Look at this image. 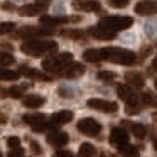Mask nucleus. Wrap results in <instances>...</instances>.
Masks as SVG:
<instances>
[{
	"instance_id": "nucleus-1",
	"label": "nucleus",
	"mask_w": 157,
	"mask_h": 157,
	"mask_svg": "<svg viewBox=\"0 0 157 157\" xmlns=\"http://www.w3.org/2000/svg\"><path fill=\"white\" fill-rule=\"evenodd\" d=\"M100 58L101 61H110L117 64H125V66H133L137 63V54L128 49L122 48H103L100 49Z\"/></svg>"
},
{
	"instance_id": "nucleus-2",
	"label": "nucleus",
	"mask_w": 157,
	"mask_h": 157,
	"mask_svg": "<svg viewBox=\"0 0 157 157\" xmlns=\"http://www.w3.org/2000/svg\"><path fill=\"white\" fill-rule=\"evenodd\" d=\"M21 51L24 54H29L32 58H41L44 54H51V52L58 51V42L54 41H37V39H32V41H25L21 46Z\"/></svg>"
},
{
	"instance_id": "nucleus-3",
	"label": "nucleus",
	"mask_w": 157,
	"mask_h": 157,
	"mask_svg": "<svg viewBox=\"0 0 157 157\" xmlns=\"http://www.w3.org/2000/svg\"><path fill=\"white\" fill-rule=\"evenodd\" d=\"M132 24H133L132 17H127V15H112V17L101 19L98 27H103L106 31H112L117 34L118 31H127L128 27H132Z\"/></svg>"
},
{
	"instance_id": "nucleus-4",
	"label": "nucleus",
	"mask_w": 157,
	"mask_h": 157,
	"mask_svg": "<svg viewBox=\"0 0 157 157\" xmlns=\"http://www.w3.org/2000/svg\"><path fill=\"white\" fill-rule=\"evenodd\" d=\"M71 61H73V54L69 51H66V52L54 54V56H51V58L44 59V61H42V69L48 71V73H59Z\"/></svg>"
},
{
	"instance_id": "nucleus-5",
	"label": "nucleus",
	"mask_w": 157,
	"mask_h": 157,
	"mask_svg": "<svg viewBox=\"0 0 157 157\" xmlns=\"http://www.w3.org/2000/svg\"><path fill=\"white\" fill-rule=\"evenodd\" d=\"M22 120H24L34 132H44V130L48 128V118H46L44 113H29V115L22 117Z\"/></svg>"
},
{
	"instance_id": "nucleus-6",
	"label": "nucleus",
	"mask_w": 157,
	"mask_h": 157,
	"mask_svg": "<svg viewBox=\"0 0 157 157\" xmlns=\"http://www.w3.org/2000/svg\"><path fill=\"white\" fill-rule=\"evenodd\" d=\"M78 130L83 133V135H88V137H95L101 132V125H100L98 120L95 118H83L78 122Z\"/></svg>"
},
{
	"instance_id": "nucleus-7",
	"label": "nucleus",
	"mask_w": 157,
	"mask_h": 157,
	"mask_svg": "<svg viewBox=\"0 0 157 157\" xmlns=\"http://www.w3.org/2000/svg\"><path fill=\"white\" fill-rule=\"evenodd\" d=\"M51 34H52L51 29L36 27V25H25V27L19 29V32H17L19 37H27L29 41H32V39H37V37H42V36H51Z\"/></svg>"
},
{
	"instance_id": "nucleus-8",
	"label": "nucleus",
	"mask_w": 157,
	"mask_h": 157,
	"mask_svg": "<svg viewBox=\"0 0 157 157\" xmlns=\"http://www.w3.org/2000/svg\"><path fill=\"white\" fill-rule=\"evenodd\" d=\"M73 117H75V113H73L71 110H61V112H56L54 115L49 118L48 128H54V130H56L58 127L69 123V122L73 120Z\"/></svg>"
},
{
	"instance_id": "nucleus-9",
	"label": "nucleus",
	"mask_w": 157,
	"mask_h": 157,
	"mask_svg": "<svg viewBox=\"0 0 157 157\" xmlns=\"http://www.w3.org/2000/svg\"><path fill=\"white\" fill-rule=\"evenodd\" d=\"M79 17H64V15H41L39 22L44 27H54V25H63L68 22H78Z\"/></svg>"
},
{
	"instance_id": "nucleus-10",
	"label": "nucleus",
	"mask_w": 157,
	"mask_h": 157,
	"mask_svg": "<svg viewBox=\"0 0 157 157\" xmlns=\"http://www.w3.org/2000/svg\"><path fill=\"white\" fill-rule=\"evenodd\" d=\"M88 106L93 110H98V112H103V113H115L118 110V105L115 101H106V100H101V98H90Z\"/></svg>"
},
{
	"instance_id": "nucleus-11",
	"label": "nucleus",
	"mask_w": 157,
	"mask_h": 157,
	"mask_svg": "<svg viewBox=\"0 0 157 157\" xmlns=\"http://www.w3.org/2000/svg\"><path fill=\"white\" fill-rule=\"evenodd\" d=\"M110 142H112V145H115L117 149L127 145V144H128V133H127V130L122 128V127H115V128L112 130V133H110Z\"/></svg>"
},
{
	"instance_id": "nucleus-12",
	"label": "nucleus",
	"mask_w": 157,
	"mask_h": 157,
	"mask_svg": "<svg viewBox=\"0 0 157 157\" xmlns=\"http://www.w3.org/2000/svg\"><path fill=\"white\" fill-rule=\"evenodd\" d=\"M83 73H85V66H83L81 63H73L71 61L69 64H66L58 75L64 76V78H78V76H81Z\"/></svg>"
},
{
	"instance_id": "nucleus-13",
	"label": "nucleus",
	"mask_w": 157,
	"mask_h": 157,
	"mask_svg": "<svg viewBox=\"0 0 157 157\" xmlns=\"http://www.w3.org/2000/svg\"><path fill=\"white\" fill-rule=\"evenodd\" d=\"M69 142V135L66 132H59V130H51L48 133V144L52 147H64Z\"/></svg>"
},
{
	"instance_id": "nucleus-14",
	"label": "nucleus",
	"mask_w": 157,
	"mask_h": 157,
	"mask_svg": "<svg viewBox=\"0 0 157 157\" xmlns=\"http://www.w3.org/2000/svg\"><path fill=\"white\" fill-rule=\"evenodd\" d=\"M48 10V4H29V5H24V7L19 9V14L22 17H32V15H39L42 12Z\"/></svg>"
},
{
	"instance_id": "nucleus-15",
	"label": "nucleus",
	"mask_w": 157,
	"mask_h": 157,
	"mask_svg": "<svg viewBox=\"0 0 157 157\" xmlns=\"http://www.w3.org/2000/svg\"><path fill=\"white\" fill-rule=\"evenodd\" d=\"M19 75H24V76H27V78H31V79H37V81H51L52 79L51 75H44V73L37 71V69H34V68H29V66H25V64L21 66Z\"/></svg>"
},
{
	"instance_id": "nucleus-16",
	"label": "nucleus",
	"mask_w": 157,
	"mask_h": 157,
	"mask_svg": "<svg viewBox=\"0 0 157 157\" xmlns=\"http://www.w3.org/2000/svg\"><path fill=\"white\" fill-rule=\"evenodd\" d=\"M73 9L81 12H98L100 4L96 0H73Z\"/></svg>"
},
{
	"instance_id": "nucleus-17",
	"label": "nucleus",
	"mask_w": 157,
	"mask_h": 157,
	"mask_svg": "<svg viewBox=\"0 0 157 157\" xmlns=\"http://www.w3.org/2000/svg\"><path fill=\"white\" fill-rule=\"evenodd\" d=\"M157 12V4L154 0H142L135 5V14L139 15H154Z\"/></svg>"
},
{
	"instance_id": "nucleus-18",
	"label": "nucleus",
	"mask_w": 157,
	"mask_h": 157,
	"mask_svg": "<svg viewBox=\"0 0 157 157\" xmlns=\"http://www.w3.org/2000/svg\"><path fill=\"white\" fill-rule=\"evenodd\" d=\"M90 34H91L95 39H98V41H112V39H115V36H117L115 32L106 31V29L98 27V25H95V27H90Z\"/></svg>"
},
{
	"instance_id": "nucleus-19",
	"label": "nucleus",
	"mask_w": 157,
	"mask_h": 157,
	"mask_svg": "<svg viewBox=\"0 0 157 157\" xmlns=\"http://www.w3.org/2000/svg\"><path fill=\"white\" fill-rule=\"evenodd\" d=\"M125 81L130 88H144V85H145L144 76L140 75V73H133V71H130L125 75Z\"/></svg>"
},
{
	"instance_id": "nucleus-20",
	"label": "nucleus",
	"mask_w": 157,
	"mask_h": 157,
	"mask_svg": "<svg viewBox=\"0 0 157 157\" xmlns=\"http://www.w3.org/2000/svg\"><path fill=\"white\" fill-rule=\"evenodd\" d=\"M22 103H24V106H27V108H39V106H42L46 103V98L41 95H27Z\"/></svg>"
},
{
	"instance_id": "nucleus-21",
	"label": "nucleus",
	"mask_w": 157,
	"mask_h": 157,
	"mask_svg": "<svg viewBox=\"0 0 157 157\" xmlns=\"http://www.w3.org/2000/svg\"><path fill=\"white\" fill-rule=\"evenodd\" d=\"M117 95H118V98H122L123 101H128L130 98L135 96V91H133V88H130L128 85H117Z\"/></svg>"
},
{
	"instance_id": "nucleus-22",
	"label": "nucleus",
	"mask_w": 157,
	"mask_h": 157,
	"mask_svg": "<svg viewBox=\"0 0 157 157\" xmlns=\"http://www.w3.org/2000/svg\"><path fill=\"white\" fill-rule=\"evenodd\" d=\"M127 103V108H125V112L128 113V115H137V113H140V108H142V103H140V98L139 96H133V98H130L128 101H125Z\"/></svg>"
},
{
	"instance_id": "nucleus-23",
	"label": "nucleus",
	"mask_w": 157,
	"mask_h": 157,
	"mask_svg": "<svg viewBox=\"0 0 157 157\" xmlns=\"http://www.w3.org/2000/svg\"><path fill=\"white\" fill-rule=\"evenodd\" d=\"M21 78L19 71H12L9 68H0V81H17Z\"/></svg>"
},
{
	"instance_id": "nucleus-24",
	"label": "nucleus",
	"mask_w": 157,
	"mask_h": 157,
	"mask_svg": "<svg viewBox=\"0 0 157 157\" xmlns=\"http://www.w3.org/2000/svg\"><path fill=\"white\" fill-rule=\"evenodd\" d=\"M120 154H122V157H140V152H139V149H137L135 145H123V147H120Z\"/></svg>"
},
{
	"instance_id": "nucleus-25",
	"label": "nucleus",
	"mask_w": 157,
	"mask_h": 157,
	"mask_svg": "<svg viewBox=\"0 0 157 157\" xmlns=\"http://www.w3.org/2000/svg\"><path fill=\"white\" fill-rule=\"evenodd\" d=\"M83 59L88 61V63L101 61V58H100V49H86V51L83 52Z\"/></svg>"
},
{
	"instance_id": "nucleus-26",
	"label": "nucleus",
	"mask_w": 157,
	"mask_h": 157,
	"mask_svg": "<svg viewBox=\"0 0 157 157\" xmlns=\"http://www.w3.org/2000/svg\"><path fill=\"white\" fill-rule=\"evenodd\" d=\"M95 154H96V149L91 144L85 142L79 145V157H95Z\"/></svg>"
},
{
	"instance_id": "nucleus-27",
	"label": "nucleus",
	"mask_w": 157,
	"mask_h": 157,
	"mask_svg": "<svg viewBox=\"0 0 157 157\" xmlns=\"http://www.w3.org/2000/svg\"><path fill=\"white\" fill-rule=\"evenodd\" d=\"M61 36L68 39H75V41H79V39L85 37V34L78 29H64V31H61Z\"/></svg>"
},
{
	"instance_id": "nucleus-28",
	"label": "nucleus",
	"mask_w": 157,
	"mask_h": 157,
	"mask_svg": "<svg viewBox=\"0 0 157 157\" xmlns=\"http://www.w3.org/2000/svg\"><path fill=\"white\" fill-rule=\"evenodd\" d=\"M130 128H132V133L137 139H144V137L147 135V128L142 123H130Z\"/></svg>"
},
{
	"instance_id": "nucleus-29",
	"label": "nucleus",
	"mask_w": 157,
	"mask_h": 157,
	"mask_svg": "<svg viewBox=\"0 0 157 157\" xmlns=\"http://www.w3.org/2000/svg\"><path fill=\"white\" fill-rule=\"evenodd\" d=\"M139 98H140V103H142V105L155 106V96H154L152 91H145L142 96H139Z\"/></svg>"
},
{
	"instance_id": "nucleus-30",
	"label": "nucleus",
	"mask_w": 157,
	"mask_h": 157,
	"mask_svg": "<svg viewBox=\"0 0 157 157\" xmlns=\"http://www.w3.org/2000/svg\"><path fill=\"white\" fill-rule=\"evenodd\" d=\"M14 56L10 52H0V68H7V66L14 64Z\"/></svg>"
},
{
	"instance_id": "nucleus-31",
	"label": "nucleus",
	"mask_w": 157,
	"mask_h": 157,
	"mask_svg": "<svg viewBox=\"0 0 157 157\" xmlns=\"http://www.w3.org/2000/svg\"><path fill=\"white\" fill-rule=\"evenodd\" d=\"M25 88H27L25 85H22V86H14V88H10V90L7 91V93H9L7 96H12V98H22Z\"/></svg>"
},
{
	"instance_id": "nucleus-32",
	"label": "nucleus",
	"mask_w": 157,
	"mask_h": 157,
	"mask_svg": "<svg viewBox=\"0 0 157 157\" xmlns=\"http://www.w3.org/2000/svg\"><path fill=\"white\" fill-rule=\"evenodd\" d=\"M115 78H117V75L113 71H100L98 73V79L103 83H112Z\"/></svg>"
},
{
	"instance_id": "nucleus-33",
	"label": "nucleus",
	"mask_w": 157,
	"mask_h": 157,
	"mask_svg": "<svg viewBox=\"0 0 157 157\" xmlns=\"http://www.w3.org/2000/svg\"><path fill=\"white\" fill-rule=\"evenodd\" d=\"M15 31V24L14 22H0V36L10 34Z\"/></svg>"
},
{
	"instance_id": "nucleus-34",
	"label": "nucleus",
	"mask_w": 157,
	"mask_h": 157,
	"mask_svg": "<svg viewBox=\"0 0 157 157\" xmlns=\"http://www.w3.org/2000/svg\"><path fill=\"white\" fill-rule=\"evenodd\" d=\"M7 145H9V149H17V147H21V139L19 137H9Z\"/></svg>"
},
{
	"instance_id": "nucleus-35",
	"label": "nucleus",
	"mask_w": 157,
	"mask_h": 157,
	"mask_svg": "<svg viewBox=\"0 0 157 157\" xmlns=\"http://www.w3.org/2000/svg\"><path fill=\"white\" fill-rule=\"evenodd\" d=\"M110 5L115 9H125L128 5V0H110Z\"/></svg>"
},
{
	"instance_id": "nucleus-36",
	"label": "nucleus",
	"mask_w": 157,
	"mask_h": 157,
	"mask_svg": "<svg viewBox=\"0 0 157 157\" xmlns=\"http://www.w3.org/2000/svg\"><path fill=\"white\" fill-rule=\"evenodd\" d=\"M9 157H24V149H22V147H17V149H10V152H9Z\"/></svg>"
},
{
	"instance_id": "nucleus-37",
	"label": "nucleus",
	"mask_w": 157,
	"mask_h": 157,
	"mask_svg": "<svg viewBox=\"0 0 157 157\" xmlns=\"http://www.w3.org/2000/svg\"><path fill=\"white\" fill-rule=\"evenodd\" d=\"M52 157H75V154L69 152V150H58Z\"/></svg>"
},
{
	"instance_id": "nucleus-38",
	"label": "nucleus",
	"mask_w": 157,
	"mask_h": 157,
	"mask_svg": "<svg viewBox=\"0 0 157 157\" xmlns=\"http://www.w3.org/2000/svg\"><path fill=\"white\" fill-rule=\"evenodd\" d=\"M31 149H32V152H34V154L42 155V149H41V145H39L37 142H31Z\"/></svg>"
},
{
	"instance_id": "nucleus-39",
	"label": "nucleus",
	"mask_w": 157,
	"mask_h": 157,
	"mask_svg": "<svg viewBox=\"0 0 157 157\" xmlns=\"http://www.w3.org/2000/svg\"><path fill=\"white\" fill-rule=\"evenodd\" d=\"M0 123H2V125H4V123H7V115H5V113H2V112H0Z\"/></svg>"
},
{
	"instance_id": "nucleus-40",
	"label": "nucleus",
	"mask_w": 157,
	"mask_h": 157,
	"mask_svg": "<svg viewBox=\"0 0 157 157\" xmlns=\"http://www.w3.org/2000/svg\"><path fill=\"white\" fill-rule=\"evenodd\" d=\"M2 7H4V9H12V10H14V5H9V4H4Z\"/></svg>"
},
{
	"instance_id": "nucleus-41",
	"label": "nucleus",
	"mask_w": 157,
	"mask_h": 157,
	"mask_svg": "<svg viewBox=\"0 0 157 157\" xmlns=\"http://www.w3.org/2000/svg\"><path fill=\"white\" fill-rule=\"evenodd\" d=\"M0 96H2V98H4V96H7V91H5V90H0Z\"/></svg>"
},
{
	"instance_id": "nucleus-42",
	"label": "nucleus",
	"mask_w": 157,
	"mask_h": 157,
	"mask_svg": "<svg viewBox=\"0 0 157 157\" xmlns=\"http://www.w3.org/2000/svg\"><path fill=\"white\" fill-rule=\"evenodd\" d=\"M101 157H106V155H101Z\"/></svg>"
},
{
	"instance_id": "nucleus-43",
	"label": "nucleus",
	"mask_w": 157,
	"mask_h": 157,
	"mask_svg": "<svg viewBox=\"0 0 157 157\" xmlns=\"http://www.w3.org/2000/svg\"><path fill=\"white\" fill-rule=\"evenodd\" d=\"M0 157H2V154H0Z\"/></svg>"
}]
</instances>
